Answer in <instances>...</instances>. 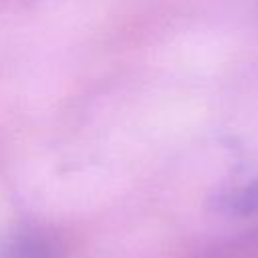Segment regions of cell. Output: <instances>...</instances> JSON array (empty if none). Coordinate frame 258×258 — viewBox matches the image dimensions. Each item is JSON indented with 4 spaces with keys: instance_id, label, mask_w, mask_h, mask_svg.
Masks as SVG:
<instances>
[{
    "instance_id": "1",
    "label": "cell",
    "mask_w": 258,
    "mask_h": 258,
    "mask_svg": "<svg viewBox=\"0 0 258 258\" xmlns=\"http://www.w3.org/2000/svg\"><path fill=\"white\" fill-rule=\"evenodd\" d=\"M0 258H54L46 240L24 230L0 232Z\"/></svg>"
}]
</instances>
